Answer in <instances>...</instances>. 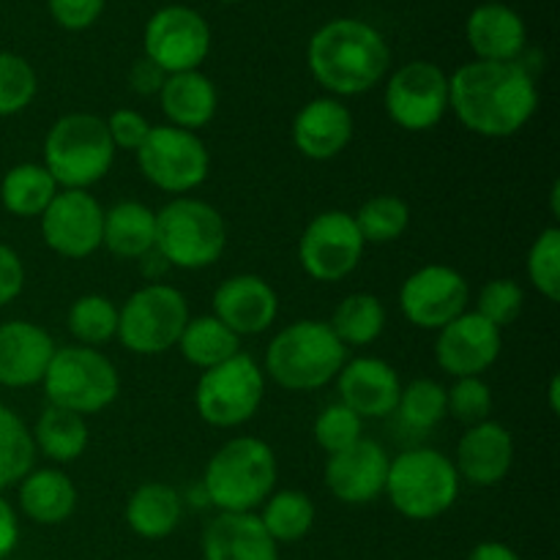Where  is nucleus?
I'll return each instance as SVG.
<instances>
[{
	"instance_id": "obj_47",
	"label": "nucleus",
	"mask_w": 560,
	"mask_h": 560,
	"mask_svg": "<svg viewBox=\"0 0 560 560\" xmlns=\"http://www.w3.org/2000/svg\"><path fill=\"white\" fill-rule=\"evenodd\" d=\"M164 80H167V74H164V71L159 69L151 58L135 60V66H131V71H129L131 91L140 93V96H159Z\"/></svg>"
},
{
	"instance_id": "obj_30",
	"label": "nucleus",
	"mask_w": 560,
	"mask_h": 560,
	"mask_svg": "<svg viewBox=\"0 0 560 560\" xmlns=\"http://www.w3.org/2000/svg\"><path fill=\"white\" fill-rule=\"evenodd\" d=\"M58 191V184L47 167L36 162L14 164L0 180V202L11 217L20 219L42 217Z\"/></svg>"
},
{
	"instance_id": "obj_20",
	"label": "nucleus",
	"mask_w": 560,
	"mask_h": 560,
	"mask_svg": "<svg viewBox=\"0 0 560 560\" xmlns=\"http://www.w3.org/2000/svg\"><path fill=\"white\" fill-rule=\"evenodd\" d=\"M337 392L339 402L348 405L361 421L386 419L397 410L402 381L388 361L361 355V359L345 361L337 375Z\"/></svg>"
},
{
	"instance_id": "obj_5",
	"label": "nucleus",
	"mask_w": 560,
	"mask_h": 560,
	"mask_svg": "<svg viewBox=\"0 0 560 560\" xmlns=\"http://www.w3.org/2000/svg\"><path fill=\"white\" fill-rule=\"evenodd\" d=\"M115 145L104 118L91 113H69L49 126L44 137V167L58 189H91L109 173Z\"/></svg>"
},
{
	"instance_id": "obj_38",
	"label": "nucleus",
	"mask_w": 560,
	"mask_h": 560,
	"mask_svg": "<svg viewBox=\"0 0 560 560\" xmlns=\"http://www.w3.org/2000/svg\"><path fill=\"white\" fill-rule=\"evenodd\" d=\"M71 337L85 348L109 342L118 334V306L107 295L88 293L71 304L69 317H66Z\"/></svg>"
},
{
	"instance_id": "obj_17",
	"label": "nucleus",
	"mask_w": 560,
	"mask_h": 560,
	"mask_svg": "<svg viewBox=\"0 0 560 560\" xmlns=\"http://www.w3.org/2000/svg\"><path fill=\"white\" fill-rule=\"evenodd\" d=\"M503 348L501 328L476 312H463L438 331L435 361L446 375L481 377L498 361Z\"/></svg>"
},
{
	"instance_id": "obj_18",
	"label": "nucleus",
	"mask_w": 560,
	"mask_h": 560,
	"mask_svg": "<svg viewBox=\"0 0 560 560\" xmlns=\"http://www.w3.org/2000/svg\"><path fill=\"white\" fill-rule=\"evenodd\" d=\"M388 454L377 441L361 438L345 452H337L326 463V487L337 501L348 506H364L377 501L386 490Z\"/></svg>"
},
{
	"instance_id": "obj_31",
	"label": "nucleus",
	"mask_w": 560,
	"mask_h": 560,
	"mask_svg": "<svg viewBox=\"0 0 560 560\" xmlns=\"http://www.w3.org/2000/svg\"><path fill=\"white\" fill-rule=\"evenodd\" d=\"M31 435L38 452L58 465L74 463L88 448L85 416L55 408V405H47V410L38 416L36 430Z\"/></svg>"
},
{
	"instance_id": "obj_26",
	"label": "nucleus",
	"mask_w": 560,
	"mask_h": 560,
	"mask_svg": "<svg viewBox=\"0 0 560 560\" xmlns=\"http://www.w3.org/2000/svg\"><path fill=\"white\" fill-rule=\"evenodd\" d=\"M159 104H162V113L170 126L197 131L211 124L217 115V85L202 71L167 74L162 91H159Z\"/></svg>"
},
{
	"instance_id": "obj_13",
	"label": "nucleus",
	"mask_w": 560,
	"mask_h": 560,
	"mask_svg": "<svg viewBox=\"0 0 560 560\" xmlns=\"http://www.w3.org/2000/svg\"><path fill=\"white\" fill-rule=\"evenodd\" d=\"M386 113L399 129L430 131L448 113V77L430 60H413L392 74Z\"/></svg>"
},
{
	"instance_id": "obj_14",
	"label": "nucleus",
	"mask_w": 560,
	"mask_h": 560,
	"mask_svg": "<svg viewBox=\"0 0 560 560\" xmlns=\"http://www.w3.org/2000/svg\"><path fill=\"white\" fill-rule=\"evenodd\" d=\"M211 52V27L189 5H164L145 25V58L164 74L197 71Z\"/></svg>"
},
{
	"instance_id": "obj_37",
	"label": "nucleus",
	"mask_w": 560,
	"mask_h": 560,
	"mask_svg": "<svg viewBox=\"0 0 560 560\" xmlns=\"http://www.w3.org/2000/svg\"><path fill=\"white\" fill-rule=\"evenodd\" d=\"M394 413H399V419H402L408 430H432V427H438L448 416L446 386L430 381V377H416L408 386H402Z\"/></svg>"
},
{
	"instance_id": "obj_43",
	"label": "nucleus",
	"mask_w": 560,
	"mask_h": 560,
	"mask_svg": "<svg viewBox=\"0 0 560 560\" xmlns=\"http://www.w3.org/2000/svg\"><path fill=\"white\" fill-rule=\"evenodd\" d=\"M448 413L463 424L474 427L490 419L492 392L481 377H457L452 388H446Z\"/></svg>"
},
{
	"instance_id": "obj_9",
	"label": "nucleus",
	"mask_w": 560,
	"mask_h": 560,
	"mask_svg": "<svg viewBox=\"0 0 560 560\" xmlns=\"http://www.w3.org/2000/svg\"><path fill=\"white\" fill-rule=\"evenodd\" d=\"M189 323L184 293L170 284L153 282L135 290L118 310V334L129 353L162 355L175 348Z\"/></svg>"
},
{
	"instance_id": "obj_27",
	"label": "nucleus",
	"mask_w": 560,
	"mask_h": 560,
	"mask_svg": "<svg viewBox=\"0 0 560 560\" xmlns=\"http://www.w3.org/2000/svg\"><path fill=\"white\" fill-rule=\"evenodd\" d=\"M20 509L38 525H60L74 514L77 487L63 470L38 468L20 481Z\"/></svg>"
},
{
	"instance_id": "obj_11",
	"label": "nucleus",
	"mask_w": 560,
	"mask_h": 560,
	"mask_svg": "<svg viewBox=\"0 0 560 560\" xmlns=\"http://www.w3.org/2000/svg\"><path fill=\"white\" fill-rule=\"evenodd\" d=\"M137 167L142 178L167 195H189L206 184L211 156L195 131L175 126H151V135L137 148Z\"/></svg>"
},
{
	"instance_id": "obj_48",
	"label": "nucleus",
	"mask_w": 560,
	"mask_h": 560,
	"mask_svg": "<svg viewBox=\"0 0 560 560\" xmlns=\"http://www.w3.org/2000/svg\"><path fill=\"white\" fill-rule=\"evenodd\" d=\"M16 541H20V523H16L11 503L0 498V560H5L14 552Z\"/></svg>"
},
{
	"instance_id": "obj_46",
	"label": "nucleus",
	"mask_w": 560,
	"mask_h": 560,
	"mask_svg": "<svg viewBox=\"0 0 560 560\" xmlns=\"http://www.w3.org/2000/svg\"><path fill=\"white\" fill-rule=\"evenodd\" d=\"M25 288V266L11 246L0 244V310Z\"/></svg>"
},
{
	"instance_id": "obj_7",
	"label": "nucleus",
	"mask_w": 560,
	"mask_h": 560,
	"mask_svg": "<svg viewBox=\"0 0 560 560\" xmlns=\"http://www.w3.org/2000/svg\"><path fill=\"white\" fill-rule=\"evenodd\" d=\"M228 246L224 217L206 200L175 197L156 211V246L164 262L184 271L213 266Z\"/></svg>"
},
{
	"instance_id": "obj_6",
	"label": "nucleus",
	"mask_w": 560,
	"mask_h": 560,
	"mask_svg": "<svg viewBox=\"0 0 560 560\" xmlns=\"http://www.w3.org/2000/svg\"><path fill=\"white\" fill-rule=\"evenodd\" d=\"M459 476L452 459L438 448H410L388 463L386 495L402 517L424 523L457 503Z\"/></svg>"
},
{
	"instance_id": "obj_10",
	"label": "nucleus",
	"mask_w": 560,
	"mask_h": 560,
	"mask_svg": "<svg viewBox=\"0 0 560 560\" xmlns=\"http://www.w3.org/2000/svg\"><path fill=\"white\" fill-rule=\"evenodd\" d=\"M266 394V372L246 353L202 372L195 388L197 413L206 424L233 430L255 419Z\"/></svg>"
},
{
	"instance_id": "obj_19",
	"label": "nucleus",
	"mask_w": 560,
	"mask_h": 560,
	"mask_svg": "<svg viewBox=\"0 0 560 560\" xmlns=\"http://www.w3.org/2000/svg\"><path fill=\"white\" fill-rule=\"evenodd\" d=\"M279 315V295L257 273H235L213 293V317L235 337H255L268 331Z\"/></svg>"
},
{
	"instance_id": "obj_4",
	"label": "nucleus",
	"mask_w": 560,
	"mask_h": 560,
	"mask_svg": "<svg viewBox=\"0 0 560 560\" xmlns=\"http://www.w3.org/2000/svg\"><path fill=\"white\" fill-rule=\"evenodd\" d=\"M348 361V348L323 320H295L271 339L266 372L284 392H315L331 383Z\"/></svg>"
},
{
	"instance_id": "obj_44",
	"label": "nucleus",
	"mask_w": 560,
	"mask_h": 560,
	"mask_svg": "<svg viewBox=\"0 0 560 560\" xmlns=\"http://www.w3.org/2000/svg\"><path fill=\"white\" fill-rule=\"evenodd\" d=\"M104 124H107L109 140H113L115 151L137 153V148L145 142L148 135H151V124H148L145 115H140L137 109H115Z\"/></svg>"
},
{
	"instance_id": "obj_50",
	"label": "nucleus",
	"mask_w": 560,
	"mask_h": 560,
	"mask_svg": "<svg viewBox=\"0 0 560 560\" xmlns=\"http://www.w3.org/2000/svg\"><path fill=\"white\" fill-rule=\"evenodd\" d=\"M550 408H552V413H558L560 410V381L558 377H552L550 381Z\"/></svg>"
},
{
	"instance_id": "obj_1",
	"label": "nucleus",
	"mask_w": 560,
	"mask_h": 560,
	"mask_svg": "<svg viewBox=\"0 0 560 560\" xmlns=\"http://www.w3.org/2000/svg\"><path fill=\"white\" fill-rule=\"evenodd\" d=\"M448 107L459 124L479 137L503 140L525 129L539 107V91L528 66L520 60H474L448 80Z\"/></svg>"
},
{
	"instance_id": "obj_16",
	"label": "nucleus",
	"mask_w": 560,
	"mask_h": 560,
	"mask_svg": "<svg viewBox=\"0 0 560 560\" xmlns=\"http://www.w3.org/2000/svg\"><path fill=\"white\" fill-rule=\"evenodd\" d=\"M44 244L66 260H85L102 249L104 208L85 189H60L42 213Z\"/></svg>"
},
{
	"instance_id": "obj_45",
	"label": "nucleus",
	"mask_w": 560,
	"mask_h": 560,
	"mask_svg": "<svg viewBox=\"0 0 560 560\" xmlns=\"http://www.w3.org/2000/svg\"><path fill=\"white\" fill-rule=\"evenodd\" d=\"M49 14L66 31H85L102 16L104 0H47Z\"/></svg>"
},
{
	"instance_id": "obj_12",
	"label": "nucleus",
	"mask_w": 560,
	"mask_h": 560,
	"mask_svg": "<svg viewBox=\"0 0 560 560\" xmlns=\"http://www.w3.org/2000/svg\"><path fill=\"white\" fill-rule=\"evenodd\" d=\"M364 246L353 213L323 211L306 224L301 235L299 260L306 277L315 282H342L359 268Z\"/></svg>"
},
{
	"instance_id": "obj_3",
	"label": "nucleus",
	"mask_w": 560,
	"mask_h": 560,
	"mask_svg": "<svg viewBox=\"0 0 560 560\" xmlns=\"http://www.w3.org/2000/svg\"><path fill=\"white\" fill-rule=\"evenodd\" d=\"M277 454L260 438H233L206 465V498L228 514L255 512L277 490Z\"/></svg>"
},
{
	"instance_id": "obj_40",
	"label": "nucleus",
	"mask_w": 560,
	"mask_h": 560,
	"mask_svg": "<svg viewBox=\"0 0 560 560\" xmlns=\"http://www.w3.org/2000/svg\"><path fill=\"white\" fill-rule=\"evenodd\" d=\"M36 91L33 66L14 52H0V118L22 113L36 98Z\"/></svg>"
},
{
	"instance_id": "obj_2",
	"label": "nucleus",
	"mask_w": 560,
	"mask_h": 560,
	"mask_svg": "<svg viewBox=\"0 0 560 560\" xmlns=\"http://www.w3.org/2000/svg\"><path fill=\"white\" fill-rule=\"evenodd\" d=\"M312 77L334 96H359L386 77L392 52L381 33L361 20H331L306 49Z\"/></svg>"
},
{
	"instance_id": "obj_34",
	"label": "nucleus",
	"mask_w": 560,
	"mask_h": 560,
	"mask_svg": "<svg viewBox=\"0 0 560 560\" xmlns=\"http://www.w3.org/2000/svg\"><path fill=\"white\" fill-rule=\"evenodd\" d=\"M315 503L306 492L282 490L271 492V498L262 503L260 523L277 545H290L310 534L315 525Z\"/></svg>"
},
{
	"instance_id": "obj_22",
	"label": "nucleus",
	"mask_w": 560,
	"mask_h": 560,
	"mask_svg": "<svg viewBox=\"0 0 560 560\" xmlns=\"http://www.w3.org/2000/svg\"><path fill=\"white\" fill-rule=\"evenodd\" d=\"M55 350L52 337L36 323H0V386L27 388L42 383Z\"/></svg>"
},
{
	"instance_id": "obj_25",
	"label": "nucleus",
	"mask_w": 560,
	"mask_h": 560,
	"mask_svg": "<svg viewBox=\"0 0 560 560\" xmlns=\"http://www.w3.org/2000/svg\"><path fill=\"white\" fill-rule=\"evenodd\" d=\"M465 36L476 52V60H492V63L520 60L528 42L523 16L506 3H481L479 9L470 11Z\"/></svg>"
},
{
	"instance_id": "obj_51",
	"label": "nucleus",
	"mask_w": 560,
	"mask_h": 560,
	"mask_svg": "<svg viewBox=\"0 0 560 560\" xmlns=\"http://www.w3.org/2000/svg\"><path fill=\"white\" fill-rule=\"evenodd\" d=\"M222 3H235V0H222Z\"/></svg>"
},
{
	"instance_id": "obj_41",
	"label": "nucleus",
	"mask_w": 560,
	"mask_h": 560,
	"mask_svg": "<svg viewBox=\"0 0 560 560\" xmlns=\"http://www.w3.org/2000/svg\"><path fill=\"white\" fill-rule=\"evenodd\" d=\"M361 430H364V421H361L348 405L334 402L317 416L315 441L317 446L331 457V454L345 452V448H350L353 443H359L361 438H364L361 435Z\"/></svg>"
},
{
	"instance_id": "obj_24",
	"label": "nucleus",
	"mask_w": 560,
	"mask_h": 560,
	"mask_svg": "<svg viewBox=\"0 0 560 560\" xmlns=\"http://www.w3.org/2000/svg\"><path fill=\"white\" fill-rule=\"evenodd\" d=\"M202 560H279V552L255 512H222L202 530Z\"/></svg>"
},
{
	"instance_id": "obj_29",
	"label": "nucleus",
	"mask_w": 560,
	"mask_h": 560,
	"mask_svg": "<svg viewBox=\"0 0 560 560\" xmlns=\"http://www.w3.org/2000/svg\"><path fill=\"white\" fill-rule=\"evenodd\" d=\"M184 517V503L175 487L162 481H148L137 487L126 501V523L140 539H164L178 528Z\"/></svg>"
},
{
	"instance_id": "obj_28",
	"label": "nucleus",
	"mask_w": 560,
	"mask_h": 560,
	"mask_svg": "<svg viewBox=\"0 0 560 560\" xmlns=\"http://www.w3.org/2000/svg\"><path fill=\"white\" fill-rule=\"evenodd\" d=\"M102 246L120 260H140L156 246V211L137 200H124L104 211Z\"/></svg>"
},
{
	"instance_id": "obj_8",
	"label": "nucleus",
	"mask_w": 560,
	"mask_h": 560,
	"mask_svg": "<svg viewBox=\"0 0 560 560\" xmlns=\"http://www.w3.org/2000/svg\"><path fill=\"white\" fill-rule=\"evenodd\" d=\"M42 386L49 405L91 416L102 413L118 399L120 377L113 361L96 348L69 345V348L55 350Z\"/></svg>"
},
{
	"instance_id": "obj_15",
	"label": "nucleus",
	"mask_w": 560,
	"mask_h": 560,
	"mask_svg": "<svg viewBox=\"0 0 560 560\" xmlns=\"http://www.w3.org/2000/svg\"><path fill=\"white\" fill-rule=\"evenodd\" d=\"M468 301L470 288L463 273L441 262L413 271L399 288V310L408 323L424 331H441L454 317L468 312Z\"/></svg>"
},
{
	"instance_id": "obj_32",
	"label": "nucleus",
	"mask_w": 560,
	"mask_h": 560,
	"mask_svg": "<svg viewBox=\"0 0 560 560\" xmlns=\"http://www.w3.org/2000/svg\"><path fill=\"white\" fill-rule=\"evenodd\" d=\"M186 361L191 366H200L202 372L211 370V366L222 364V361L233 359L235 353H241V337H235L222 320H217L213 315L202 317H189L184 334H180L178 345Z\"/></svg>"
},
{
	"instance_id": "obj_42",
	"label": "nucleus",
	"mask_w": 560,
	"mask_h": 560,
	"mask_svg": "<svg viewBox=\"0 0 560 560\" xmlns=\"http://www.w3.org/2000/svg\"><path fill=\"white\" fill-rule=\"evenodd\" d=\"M523 301L525 293L514 279H490V282L479 290L476 315L490 320L495 328H506L520 317Z\"/></svg>"
},
{
	"instance_id": "obj_39",
	"label": "nucleus",
	"mask_w": 560,
	"mask_h": 560,
	"mask_svg": "<svg viewBox=\"0 0 560 560\" xmlns=\"http://www.w3.org/2000/svg\"><path fill=\"white\" fill-rule=\"evenodd\" d=\"M528 279L547 301L560 299V230L552 228L541 230L528 252Z\"/></svg>"
},
{
	"instance_id": "obj_33",
	"label": "nucleus",
	"mask_w": 560,
	"mask_h": 560,
	"mask_svg": "<svg viewBox=\"0 0 560 560\" xmlns=\"http://www.w3.org/2000/svg\"><path fill=\"white\" fill-rule=\"evenodd\" d=\"M328 326L345 348H364L375 342L386 328V310L377 295L350 293L348 299L339 301Z\"/></svg>"
},
{
	"instance_id": "obj_23",
	"label": "nucleus",
	"mask_w": 560,
	"mask_h": 560,
	"mask_svg": "<svg viewBox=\"0 0 560 560\" xmlns=\"http://www.w3.org/2000/svg\"><path fill=\"white\" fill-rule=\"evenodd\" d=\"M353 115L339 98L320 96L299 109L293 120V145L315 162L337 159L353 140Z\"/></svg>"
},
{
	"instance_id": "obj_35",
	"label": "nucleus",
	"mask_w": 560,
	"mask_h": 560,
	"mask_svg": "<svg viewBox=\"0 0 560 560\" xmlns=\"http://www.w3.org/2000/svg\"><path fill=\"white\" fill-rule=\"evenodd\" d=\"M36 443L25 421L11 408L0 405V492L20 485L33 470Z\"/></svg>"
},
{
	"instance_id": "obj_21",
	"label": "nucleus",
	"mask_w": 560,
	"mask_h": 560,
	"mask_svg": "<svg viewBox=\"0 0 560 560\" xmlns=\"http://www.w3.org/2000/svg\"><path fill=\"white\" fill-rule=\"evenodd\" d=\"M514 465V438L501 421H481L468 427L457 443V468L459 479L470 481L474 487H495L509 476Z\"/></svg>"
},
{
	"instance_id": "obj_49",
	"label": "nucleus",
	"mask_w": 560,
	"mask_h": 560,
	"mask_svg": "<svg viewBox=\"0 0 560 560\" xmlns=\"http://www.w3.org/2000/svg\"><path fill=\"white\" fill-rule=\"evenodd\" d=\"M468 560H520V556L509 545H501V541H481L470 550Z\"/></svg>"
},
{
	"instance_id": "obj_36",
	"label": "nucleus",
	"mask_w": 560,
	"mask_h": 560,
	"mask_svg": "<svg viewBox=\"0 0 560 560\" xmlns=\"http://www.w3.org/2000/svg\"><path fill=\"white\" fill-rule=\"evenodd\" d=\"M364 244H392L410 224V208L397 195H375L353 213Z\"/></svg>"
}]
</instances>
